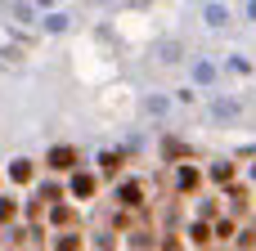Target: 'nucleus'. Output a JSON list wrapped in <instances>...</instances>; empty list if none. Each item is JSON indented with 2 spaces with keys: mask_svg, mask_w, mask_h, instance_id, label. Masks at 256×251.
Instances as JSON below:
<instances>
[{
  "mask_svg": "<svg viewBox=\"0 0 256 251\" xmlns=\"http://www.w3.org/2000/svg\"><path fill=\"white\" fill-rule=\"evenodd\" d=\"M14 180L27 184V180H32V166H27V162H14Z\"/></svg>",
  "mask_w": 256,
  "mask_h": 251,
  "instance_id": "3",
  "label": "nucleus"
},
{
  "mask_svg": "<svg viewBox=\"0 0 256 251\" xmlns=\"http://www.w3.org/2000/svg\"><path fill=\"white\" fill-rule=\"evenodd\" d=\"M72 189H76L81 198H90V193H94V180H90V175H76V184H72Z\"/></svg>",
  "mask_w": 256,
  "mask_h": 251,
  "instance_id": "2",
  "label": "nucleus"
},
{
  "mask_svg": "<svg viewBox=\"0 0 256 251\" xmlns=\"http://www.w3.org/2000/svg\"><path fill=\"white\" fill-rule=\"evenodd\" d=\"M72 162H76V153H72V148H54V153H50V166H58V171H63V166H72Z\"/></svg>",
  "mask_w": 256,
  "mask_h": 251,
  "instance_id": "1",
  "label": "nucleus"
},
{
  "mask_svg": "<svg viewBox=\"0 0 256 251\" xmlns=\"http://www.w3.org/2000/svg\"><path fill=\"white\" fill-rule=\"evenodd\" d=\"M0 220H14V202H0Z\"/></svg>",
  "mask_w": 256,
  "mask_h": 251,
  "instance_id": "4",
  "label": "nucleus"
}]
</instances>
